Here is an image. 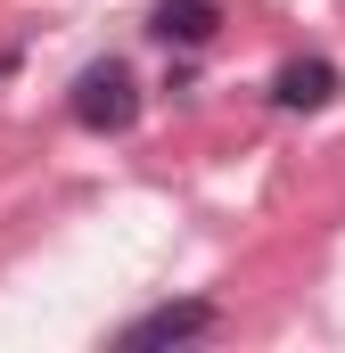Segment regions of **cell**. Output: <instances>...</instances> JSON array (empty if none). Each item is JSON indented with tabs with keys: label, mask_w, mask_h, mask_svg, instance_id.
I'll return each instance as SVG.
<instances>
[{
	"label": "cell",
	"mask_w": 345,
	"mask_h": 353,
	"mask_svg": "<svg viewBox=\"0 0 345 353\" xmlns=\"http://www.w3.org/2000/svg\"><path fill=\"white\" fill-rule=\"evenodd\" d=\"M75 123L83 132H132L140 123V83H132L124 58H99V66L75 74Z\"/></svg>",
	"instance_id": "6da1fadb"
},
{
	"label": "cell",
	"mask_w": 345,
	"mask_h": 353,
	"mask_svg": "<svg viewBox=\"0 0 345 353\" xmlns=\"http://www.w3.org/2000/svg\"><path fill=\"white\" fill-rule=\"evenodd\" d=\"M206 329H214V304H206V296H181V304H157V312H140V321L124 329V353L189 345V337H206Z\"/></svg>",
	"instance_id": "7a4b0ae2"
},
{
	"label": "cell",
	"mask_w": 345,
	"mask_h": 353,
	"mask_svg": "<svg viewBox=\"0 0 345 353\" xmlns=\"http://www.w3.org/2000/svg\"><path fill=\"white\" fill-rule=\"evenodd\" d=\"M271 99L296 107V115H313V107L337 99V66H329V58H288V66L271 74Z\"/></svg>",
	"instance_id": "3957f363"
},
{
	"label": "cell",
	"mask_w": 345,
	"mask_h": 353,
	"mask_svg": "<svg viewBox=\"0 0 345 353\" xmlns=\"http://www.w3.org/2000/svg\"><path fill=\"white\" fill-rule=\"evenodd\" d=\"M214 25H222V0H165V8L148 17V33H157V41H181V50L214 41Z\"/></svg>",
	"instance_id": "277c9868"
}]
</instances>
